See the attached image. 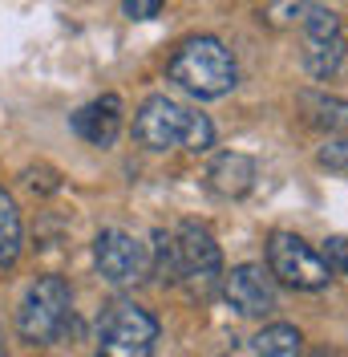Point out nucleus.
<instances>
[{"instance_id": "nucleus-13", "label": "nucleus", "mask_w": 348, "mask_h": 357, "mask_svg": "<svg viewBox=\"0 0 348 357\" xmlns=\"http://www.w3.org/2000/svg\"><path fill=\"white\" fill-rule=\"evenodd\" d=\"M21 211H17V199L0 187V268H13L21 260Z\"/></svg>"}, {"instance_id": "nucleus-10", "label": "nucleus", "mask_w": 348, "mask_h": 357, "mask_svg": "<svg viewBox=\"0 0 348 357\" xmlns=\"http://www.w3.org/2000/svg\"><path fill=\"white\" fill-rule=\"evenodd\" d=\"M69 126L77 138H86L89 146H113V138L122 130V98L118 93H102V98H93L89 106L69 118Z\"/></svg>"}, {"instance_id": "nucleus-15", "label": "nucleus", "mask_w": 348, "mask_h": 357, "mask_svg": "<svg viewBox=\"0 0 348 357\" xmlns=\"http://www.w3.org/2000/svg\"><path fill=\"white\" fill-rule=\"evenodd\" d=\"M154 276L162 284H178V252H174V236L154 231Z\"/></svg>"}, {"instance_id": "nucleus-18", "label": "nucleus", "mask_w": 348, "mask_h": 357, "mask_svg": "<svg viewBox=\"0 0 348 357\" xmlns=\"http://www.w3.org/2000/svg\"><path fill=\"white\" fill-rule=\"evenodd\" d=\"M122 13L130 21H154L162 13V0H122Z\"/></svg>"}, {"instance_id": "nucleus-2", "label": "nucleus", "mask_w": 348, "mask_h": 357, "mask_svg": "<svg viewBox=\"0 0 348 357\" xmlns=\"http://www.w3.org/2000/svg\"><path fill=\"white\" fill-rule=\"evenodd\" d=\"M166 73L195 98H223L239 82V66L219 37H187L174 49Z\"/></svg>"}, {"instance_id": "nucleus-14", "label": "nucleus", "mask_w": 348, "mask_h": 357, "mask_svg": "<svg viewBox=\"0 0 348 357\" xmlns=\"http://www.w3.org/2000/svg\"><path fill=\"white\" fill-rule=\"evenodd\" d=\"M255 357H304V337L296 325H267L255 337Z\"/></svg>"}, {"instance_id": "nucleus-7", "label": "nucleus", "mask_w": 348, "mask_h": 357, "mask_svg": "<svg viewBox=\"0 0 348 357\" xmlns=\"http://www.w3.org/2000/svg\"><path fill=\"white\" fill-rule=\"evenodd\" d=\"M174 252H178V284H195L203 296L219 284L223 276V252H219L211 227L187 220L178 231H174Z\"/></svg>"}, {"instance_id": "nucleus-9", "label": "nucleus", "mask_w": 348, "mask_h": 357, "mask_svg": "<svg viewBox=\"0 0 348 357\" xmlns=\"http://www.w3.org/2000/svg\"><path fill=\"white\" fill-rule=\"evenodd\" d=\"M223 296L243 317H263L276 309V280L260 264H239L223 276Z\"/></svg>"}, {"instance_id": "nucleus-6", "label": "nucleus", "mask_w": 348, "mask_h": 357, "mask_svg": "<svg viewBox=\"0 0 348 357\" xmlns=\"http://www.w3.org/2000/svg\"><path fill=\"white\" fill-rule=\"evenodd\" d=\"M300 24H304V69L312 77H320V82L336 77L348 57V41L336 13H328L320 4H308Z\"/></svg>"}, {"instance_id": "nucleus-19", "label": "nucleus", "mask_w": 348, "mask_h": 357, "mask_svg": "<svg viewBox=\"0 0 348 357\" xmlns=\"http://www.w3.org/2000/svg\"><path fill=\"white\" fill-rule=\"evenodd\" d=\"M316 357H340V354H336V349H320Z\"/></svg>"}, {"instance_id": "nucleus-17", "label": "nucleus", "mask_w": 348, "mask_h": 357, "mask_svg": "<svg viewBox=\"0 0 348 357\" xmlns=\"http://www.w3.org/2000/svg\"><path fill=\"white\" fill-rule=\"evenodd\" d=\"M324 264H328V272H332V276H348V240H345V236L328 240Z\"/></svg>"}, {"instance_id": "nucleus-5", "label": "nucleus", "mask_w": 348, "mask_h": 357, "mask_svg": "<svg viewBox=\"0 0 348 357\" xmlns=\"http://www.w3.org/2000/svg\"><path fill=\"white\" fill-rule=\"evenodd\" d=\"M267 272H271V280L300 292H320L332 280L324 256L292 231H271L267 236Z\"/></svg>"}, {"instance_id": "nucleus-3", "label": "nucleus", "mask_w": 348, "mask_h": 357, "mask_svg": "<svg viewBox=\"0 0 348 357\" xmlns=\"http://www.w3.org/2000/svg\"><path fill=\"white\" fill-rule=\"evenodd\" d=\"M69 309H73V292L65 276H37L21 301L17 333L29 345H53L69 325Z\"/></svg>"}, {"instance_id": "nucleus-8", "label": "nucleus", "mask_w": 348, "mask_h": 357, "mask_svg": "<svg viewBox=\"0 0 348 357\" xmlns=\"http://www.w3.org/2000/svg\"><path fill=\"white\" fill-rule=\"evenodd\" d=\"M93 264L102 272V280H109V284H134L150 272V256H146V244H138L130 231L106 227L93 240Z\"/></svg>"}, {"instance_id": "nucleus-4", "label": "nucleus", "mask_w": 348, "mask_h": 357, "mask_svg": "<svg viewBox=\"0 0 348 357\" xmlns=\"http://www.w3.org/2000/svg\"><path fill=\"white\" fill-rule=\"evenodd\" d=\"M158 321L134 301H113L97 325V357H154Z\"/></svg>"}, {"instance_id": "nucleus-11", "label": "nucleus", "mask_w": 348, "mask_h": 357, "mask_svg": "<svg viewBox=\"0 0 348 357\" xmlns=\"http://www.w3.org/2000/svg\"><path fill=\"white\" fill-rule=\"evenodd\" d=\"M207 187L223 199H243L255 187V158L239 151H223L207 171Z\"/></svg>"}, {"instance_id": "nucleus-16", "label": "nucleus", "mask_w": 348, "mask_h": 357, "mask_svg": "<svg viewBox=\"0 0 348 357\" xmlns=\"http://www.w3.org/2000/svg\"><path fill=\"white\" fill-rule=\"evenodd\" d=\"M320 162L332 167V171H345L348 167V134H332L328 138V146L320 151Z\"/></svg>"}, {"instance_id": "nucleus-12", "label": "nucleus", "mask_w": 348, "mask_h": 357, "mask_svg": "<svg viewBox=\"0 0 348 357\" xmlns=\"http://www.w3.org/2000/svg\"><path fill=\"white\" fill-rule=\"evenodd\" d=\"M300 114H304L308 126L328 134H345L348 130V102L345 98H332V93H320V89H304L300 93Z\"/></svg>"}, {"instance_id": "nucleus-1", "label": "nucleus", "mask_w": 348, "mask_h": 357, "mask_svg": "<svg viewBox=\"0 0 348 357\" xmlns=\"http://www.w3.org/2000/svg\"><path fill=\"white\" fill-rule=\"evenodd\" d=\"M134 138L146 151H171V146H187V151H211L215 146V126L207 114H195L178 106L171 98H146L138 114H134Z\"/></svg>"}]
</instances>
